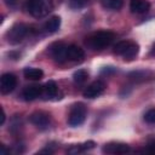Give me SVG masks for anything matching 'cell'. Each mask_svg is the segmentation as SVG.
I'll return each instance as SVG.
<instances>
[{
  "instance_id": "obj_1",
  "label": "cell",
  "mask_w": 155,
  "mask_h": 155,
  "mask_svg": "<svg viewBox=\"0 0 155 155\" xmlns=\"http://www.w3.org/2000/svg\"><path fill=\"white\" fill-rule=\"evenodd\" d=\"M115 40V34L113 31L109 30H98L94 31L92 34H90L86 40H85V45L90 48V50H103L105 47H108L109 45H111V42Z\"/></svg>"
},
{
  "instance_id": "obj_2",
  "label": "cell",
  "mask_w": 155,
  "mask_h": 155,
  "mask_svg": "<svg viewBox=\"0 0 155 155\" xmlns=\"http://www.w3.org/2000/svg\"><path fill=\"white\" fill-rule=\"evenodd\" d=\"M27 11L35 18H42L53 10L52 0H27Z\"/></svg>"
},
{
  "instance_id": "obj_3",
  "label": "cell",
  "mask_w": 155,
  "mask_h": 155,
  "mask_svg": "<svg viewBox=\"0 0 155 155\" xmlns=\"http://www.w3.org/2000/svg\"><path fill=\"white\" fill-rule=\"evenodd\" d=\"M114 53L121 56L125 61H132L139 53V45L131 40H122L114 46Z\"/></svg>"
},
{
  "instance_id": "obj_4",
  "label": "cell",
  "mask_w": 155,
  "mask_h": 155,
  "mask_svg": "<svg viewBox=\"0 0 155 155\" xmlns=\"http://www.w3.org/2000/svg\"><path fill=\"white\" fill-rule=\"evenodd\" d=\"M30 28L27 24L23 23H16L13 24L6 33V39L8 44L12 45H17L19 42H22L24 40V38L29 34Z\"/></svg>"
},
{
  "instance_id": "obj_5",
  "label": "cell",
  "mask_w": 155,
  "mask_h": 155,
  "mask_svg": "<svg viewBox=\"0 0 155 155\" xmlns=\"http://www.w3.org/2000/svg\"><path fill=\"white\" fill-rule=\"evenodd\" d=\"M87 115V109L84 103H75L71 105L69 115H68V124L71 127L80 126L85 122Z\"/></svg>"
},
{
  "instance_id": "obj_6",
  "label": "cell",
  "mask_w": 155,
  "mask_h": 155,
  "mask_svg": "<svg viewBox=\"0 0 155 155\" xmlns=\"http://www.w3.org/2000/svg\"><path fill=\"white\" fill-rule=\"evenodd\" d=\"M127 79L132 84H144L155 80V73L149 69H138L127 73Z\"/></svg>"
},
{
  "instance_id": "obj_7",
  "label": "cell",
  "mask_w": 155,
  "mask_h": 155,
  "mask_svg": "<svg viewBox=\"0 0 155 155\" xmlns=\"http://www.w3.org/2000/svg\"><path fill=\"white\" fill-rule=\"evenodd\" d=\"M29 121L35 126L38 127L39 130H47L50 127V124H51V117L50 115L46 113V111H34L30 116H29Z\"/></svg>"
},
{
  "instance_id": "obj_8",
  "label": "cell",
  "mask_w": 155,
  "mask_h": 155,
  "mask_svg": "<svg viewBox=\"0 0 155 155\" xmlns=\"http://www.w3.org/2000/svg\"><path fill=\"white\" fill-rule=\"evenodd\" d=\"M67 47L68 45L63 42H54L53 45L50 46V54L57 63H64L68 62V56H67Z\"/></svg>"
},
{
  "instance_id": "obj_9",
  "label": "cell",
  "mask_w": 155,
  "mask_h": 155,
  "mask_svg": "<svg viewBox=\"0 0 155 155\" xmlns=\"http://www.w3.org/2000/svg\"><path fill=\"white\" fill-rule=\"evenodd\" d=\"M17 86V78L12 73H5L0 78V91L2 94L11 93Z\"/></svg>"
},
{
  "instance_id": "obj_10",
  "label": "cell",
  "mask_w": 155,
  "mask_h": 155,
  "mask_svg": "<svg viewBox=\"0 0 155 155\" xmlns=\"http://www.w3.org/2000/svg\"><path fill=\"white\" fill-rule=\"evenodd\" d=\"M105 90V84L101 80H96L93 82H91L85 90H84V97L85 98H88V99H92V98H96L98 96H101Z\"/></svg>"
},
{
  "instance_id": "obj_11",
  "label": "cell",
  "mask_w": 155,
  "mask_h": 155,
  "mask_svg": "<svg viewBox=\"0 0 155 155\" xmlns=\"http://www.w3.org/2000/svg\"><path fill=\"white\" fill-rule=\"evenodd\" d=\"M131 150L130 145L120 142H110L103 145L102 151L104 154H126Z\"/></svg>"
},
{
  "instance_id": "obj_12",
  "label": "cell",
  "mask_w": 155,
  "mask_h": 155,
  "mask_svg": "<svg viewBox=\"0 0 155 155\" xmlns=\"http://www.w3.org/2000/svg\"><path fill=\"white\" fill-rule=\"evenodd\" d=\"M44 93V86L40 85H30L25 86L22 91V96L25 101H34Z\"/></svg>"
},
{
  "instance_id": "obj_13",
  "label": "cell",
  "mask_w": 155,
  "mask_h": 155,
  "mask_svg": "<svg viewBox=\"0 0 155 155\" xmlns=\"http://www.w3.org/2000/svg\"><path fill=\"white\" fill-rule=\"evenodd\" d=\"M67 56H68V61L80 63L85 58V51L81 47H79L78 45H68Z\"/></svg>"
},
{
  "instance_id": "obj_14",
  "label": "cell",
  "mask_w": 155,
  "mask_h": 155,
  "mask_svg": "<svg viewBox=\"0 0 155 155\" xmlns=\"http://www.w3.org/2000/svg\"><path fill=\"white\" fill-rule=\"evenodd\" d=\"M130 10L132 13H137V15L145 13L150 10V2L148 0H131Z\"/></svg>"
},
{
  "instance_id": "obj_15",
  "label": "cell",
  "mask_w": 155,
  "mask_h": 155,
  "mask_svg": "<svg viewBox=\"0 0 155 155\" xmlns=\"http://www.w3.org/2000/svg\"><path fill=\"white\" fill-rule=\"evenodd\" d=\"M61 27V17L59 16H52L51 18H48L46 21V23L44 24V29L46 33L48 34H53L56 33Z\"/></svg>"
},
{
  "instance_id": "obj_16",
  "label": "cell",
  "mask_w": 155,
  "mask_h": 155,
  "mask_svg": "<svg viewBox=\"0 0 155 155\" xmlns=\"http://www.w3.org/2000/svg\"><path fill=\"white\" fill-rule=\"evenodd\" d=\"M96 145V143L93 140H87L82 144H76V145H71L67 151L68 154H80V153H84V151H87V150H91L93 149Z\"/></svg>"
},
{
  "instance_id": "obj_17",
  "label": "cell",
  "mask_w": 155,
  "mask_h": 155,
  "mask_svg": "<svg viewBox=\"0 0 155 155\" xmlns=\"http://www.w3.org/2000/svg\"><path fill=\"white\" fill-rule=\"evenodd\" d=\"M23 74H24L25 79L33 80V81H39L44 76V71L41 69H38V68H25L23 70Z\"/></svg>"
},
{
  "instance_id": "obj_18",
  "label": "cell",
  "mask_w": 155,
  "mask_h": 155,
  "mask_svg": "<svg viewBox=\"0 0 155 155\" xmlns=\"http://www.w3.org/2000/svg\"><path fill=\"white\" fill-rule=\"evenodd\" d=\"M44 93H45L48 98L56 97L57 93H58V85L56 84V81L48 80V81L44 85Z\"/></svg>"
},
{
  "instance_id": "obj_19",
  "label": "cell",
  "mask_w": 155,
  "mask_h": 155,
  "mask_svg": "<svg viewBox=\"0 0 155 155\" xmlns=\"http://www.w3.org/2000/svg\"><path fill=\"white\" fill-rule=\"evenodd\" d=\"M87 78H88V73H87V70H85V69H78V70L73 74V80H74V82L78 84V85L84 84V82L87 80Z\"/></svg>"
},
{
  "instance_id": "obj_20",
  "label": "cell",
  "mask_w": 155,
  "mask_h": 155,
  "mask_svg": "<svg viewBox=\"0 0 155 155\" xmlns=\"http://www.w3.org/2000/svg\"><path fill=\"white\" fill-rule=\"evenodd\" d=\"M101 2L107 10H120L124 0H101Z\"/></svg>"
},
{
  "instance_id": "obj_21",
  "label": "cell",
  "mask_w": 155,
  "mask_h": 155,
  "mask_svg": "<svg viewBox=\"0 0 155 155\" xmlns=\"http://www.w3.org/2000/svg\"><path fill=\"white\" fill-rule=\"evenodd\" d=\"M144 120H145V122H148V124L155 125V108L149 109V110L144 114Z\"/></svg>"
},
{
  "instance_id": "obj_22",
  "label": "cell",
  "mask_w": 155,
  "mask_h": 155,
  "mask_svg": "<svg viewBox=\"0 0 155 155\" xmlns=\"http://www.w3.org/2000/svg\"><path fill=\"white\" fill-rule=\"evenodd\" d=\"M54 150H56V145H53V144H47L46 148H44V149L40 150L39 153H40V154H53Z\"/></svg>"
},
{
  "instance_id": "obj_23",
  "label": "cell",
  "mask_w": 155,
  "mask_h": 155,
  "mask_svg": "<svg viewBox=\"0 0 155 155\" xmlns=\"http://www.w3.org/2000/svg\"><path fill=\"white\" fill-rule=\"evenodd\" d=\"M149 154H155V139H150L147 144V149L144 150Z\"/></svg>"
},
{
  "instance_id": "obj_24",
  "label": "cell",
  "mask_w": 155,
  "mask_h": 155,
  "mask_svg": "<svg viewBox=\"0 0 155 155\" xmlns=\"http://www.w3.org/2000/svg\"><path fill=\"white\" fill-rule=\"evenodd\" d=\"M86 1L87 0H71L70 1V6L74 7V8H79V7L84 6L86 4Z\"/></svg>"
},
{
  "instance_id": "obj_25",
  "label": "cell",
  "mask_w": 155,
  "mask_h": 155,
  "mask_svg": "<svg viewBox=\"0 0 155 155\" xmlns=\"http://www.w3.org/2000/svg\"><path fill=\"white\" fill-rule=\"evenodd\" d=\"M5 2L8 5V6H15L17 4V0H5Z\"/></svg>"
},
{
  "instance_id": "obj_26",
  "label": "cell",
  "mask_w": 155,
  "mask_h": 155,
  "mask_svg": "<svg viewBox=\"0 0 155 155\" xmlns=\"http://www.w3.org/2000/svg\"><path fill=\"white\" fill-rule=\"evenodd\" d=\"M1 154H7V150H6L4 144H1Z\"/></svg>"
},
{
  "instance_id": "obj_27",
  "label": "cell",
  "mask_w": 155,
  "mask_h": 155,
  "mask_svg": "<svg viewBox=\"0 0 155 155\" xmlns=\"http://www.w3.org/2000/svg\"><path fill=\"white\" fill-rule=\"evenodd\" d=\"M153 51L155 52V42H154V45H153Z\"/></svg>"
}]
</instances>
